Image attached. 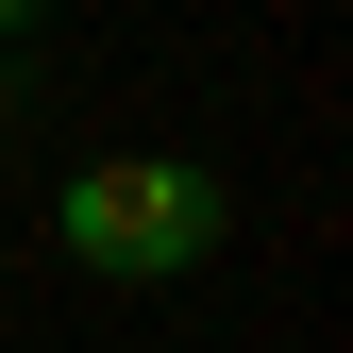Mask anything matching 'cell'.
Returning a JSON list of instances; mask_svg holds the SVG:
<instances>
[{
	"instance_id": "7a4b0ae2",
	"label": "cell",
	"mask_w": 353,
	"mask_h": 353,
	"mask_svg": "<svg viewBox=\"0 0 353 353\" xmlns=\"http://www.w3.org/2000/svg\"><path fill=\"white\" fill-rule=\"evenodd\" d=\"M34 17H51V0H0V34H34Z\"/></svg>"
},
{
	"instance_id": "6da1fadb",
	"label": "cell",
	"mask_w": 353,
	"mask_h": 353,
	"mask_svg": "<svg viewBox=\"0 0 353 353\" xmlns=\"http://www.w3.org/2000/svg\"><path fill=\"white\" fill-rule=\"evenodd\" d=\"M51 236H68V270H101V286H185V270H219V236H236V185H219L202 152H118V168H84L51 202Z\"/></svg>"
},
{
	"instance_id": "3957f363",
	"label": "cell",
	"mask_w": 353,
	"mask_h": 353,
	"mask_svg": "<svg viewBox=\"0 0 353 353\" xmlns=\"http://www.w3.org/2000/svg\"><path fill=\"white\" fill-rule=\"evenodd\" d=\"M0 118H17V84H0Z\"/></svg>"
}]
</instances>
